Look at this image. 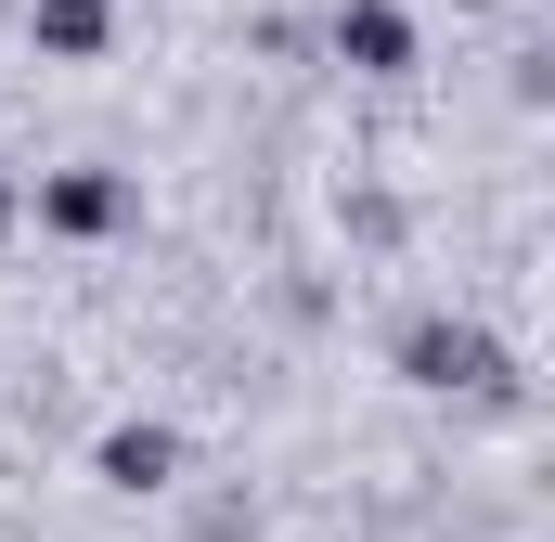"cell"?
<instances>
[{
    "label": "cell",
    "instance_id": "5b68a950",
    "mask_svg": "<svg viewBox=\"0 0 555 542\" xmlns=\"http://www.w3.org/2000/svg\"><path fill=\"white\" fill-rule=\"evenodd\" d=\"M26 39H39L52 65H104V39H117V0H26Z\"/></svg>",
    "mask_w": 555,
    "mask_h": 542
},
{
    "label": "cell",
    "instance_id": "6da1fadb",
    "mask_svg": "<svg viewBox=\"0 0 555 542\" xmlns=\"http://www.w3.org/2000/svg\"><path fill=\"white\" fill-rule=\"evenodd\" d=\"M401 388H426V401H517V362H504V336H491V323L426 310L414 336H401Z\"/></svg>",
    "mask_w": 555,
    "mask_h": 542
},
{
    "label": "cell",
    "instance_id": "3957f363",
    "mask_svg": "<svg viewBox=\"0 0 555 542\" xmlns=\"http://www.w3.org/2000/svg\"><path fill=\"white\" fill-rule=\"evenodd\" d=\"M323 39H336L349 78H414V13H401V0H336Z\"/></svg>",
    "mask_w": 555,
    "mask_h": 542
},
{
    "label": "cell",
    "instance_id": "277c9868",
    "mask_svg": "<svg viewBox=\"0 0 555 542\" xmlns=\"http://www.w3.org/2000/svg\"><path fill=\"white\" fill-rule=\"evenodd\" d=\"M104 491H168L181 478V426H155V413H130V426H104Z\"/></svg>",
    "mask_w": 555,
    "mask_h": 542
},
{
    "label": "cell",
    "instance_id": "8992f818",
    "mask_svg": "<svg viewBox=\"0 0 555 542\" xmlns=\"http://www.w3.org/2000/svg\"><path fill=\"white\" fill-rule=\"evenodd\" d=\"M13 220H26V194H13V181H0V233H13Z\"/></svg>",
    "mask_w": 555,
    "mask_h": 542
},
{
    "label": "cell",
    "instance_id": "7a4b0ae2",
    "mask_svg": "<svg viewBox=\"0 0 555 542\" xmlns=\"http://www.w3.org/2000/svg\"><path fill=\"white\" fill-rule=\"evenodd\" d=\"M26 207H39V233H65V246H104V233L130 220V181H117V168H52Z\"/></svg>",
    "mask_w": 555,
    "mask_h": 542
}]
</instances>
